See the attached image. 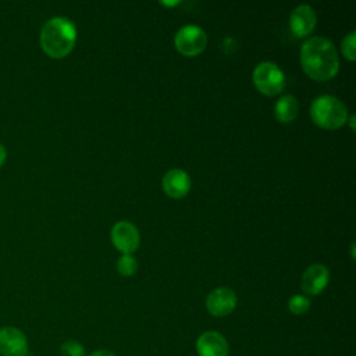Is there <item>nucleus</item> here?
<instances>
[{"label":"nucleus","instance_id":"39448f33","mask_svg":"<svg viewBox=\"0 0 356 356\" xmlns=\"http://www.w3.org/2000/svg\"><path fill=\"white\" fill-rule=\"evenodd\" d=\"M174 44L181 54L193 57L204 50L207 44V36L200 26L185 25L175 33Z\"/></svg>","mask_w":356,"mask_h":356},{"label":"nucleus","instance_id":"423d86ee","mask_svg":"<svg viewBox=\"0 0 356 356\" xmlns=\"http://www.w3.org/2000/svg\"><path fill=\"white\" fill-rule=\"evenodd\" d=\"M29 345L25 334L13 325L0 328V355L1 356H26Z\"/></svg>","mask_w":356,"mask_h":356},{"label":"nucleus","instance_id":"ddd939ff","mask_svg":"<svg viewBox=\"0 0 356 356\" xmlns=\"http://www.w3.org/2000/svg\"><path fill=\"white\" fill-rule=\"evenodd\" d=\"M298 110H299L298 100L292 95H284L277 100L274 106L275 118L282 124H288L293 121L295 117L298 115Z\"/></svg>","mask_w":356,"mask_h":356},{"label":"nucleus","instance_id":"20e7f679","mask_svg":"<svg viewBox=\"0 0 356 356\" xmlns=\"http://www.w3.org/2000/svg\"><path fill=\"white\" fill-rule=\"evenodd\" d=\"M253 83L261 93L274 96L284 89L285 75L277 64L263 61L253 71Z\"/></svg>","mask_w":356,"mask_h":356},{"label":"nucleus","instance_id":"0eeeda50","mask_svg":"<svg viewBox=\"0 0 356 356\" xmlns=\"http://www.w3.org/2000/svg\"><path fill=\"white\" fill-rule=\"evenodd\" d=\"M138 228L129 221H118L111 229V241L114 246L124 254H131L139 245Z\"/></svg>","mask_w":356,"mask_h":356},{"label":"nucleus","instance_id":"412c9836","mask_svg":"<svg viewBox=\"0 0 356 356\" xmlns=\"http://www.w3.org/2000/svg\"><path fill=\"white\" fill-rule=\"evenodd\" d=\"M355 243H352V246H350V256H352V259H355Z\"/></svg>","mask_w":356,"mask_h":356},{"label":"nucleus","instance_id":"f8f14e48","mask_svg":"<svg viewBox=\"0 0 356 356\" xmlns=\"http://www.w3.org/2000/svg\"><path fill=\"white\" fill-rule=\"evenodd\" d=\"M163 189L168 196L174 199L184 197L191 189V178L185 171L179 168L170 170L163 177Z\"/></svg>","mask_w":356,"mask_h":356},{"label":"nucleus","instance_id":"dca6fc26","mask_svg":"<svg viewBox=\"0 0 356 356\" xmlns=\"http://www.w3.org/2000/svg\"><path fill=\"white\" fill-rule=\"evenodd\" d=\"M342 53L343 56L349 60L353 61L355 60V50H356V33L350 32L349 35H346L342 39V44H341Z\"/></svg>","mask_w":356,"mask_h":356},{"label":"nucleus","instance_id":"6e6552de","mask_svg":"<svg viewBox=\"0 0 356 356\" xmlns=\"http://www.w3.org/2000/svg\"><path fill=\"white\" fill-rule=\"evenodd\" d=\"M236 306V295L232 289L220 286L211 291L206 299V307L216 317L228 316Z\"/></svg>","mask_w":356,"mask_h":356},{"label":"nucleus","instance_id":"7ed1b4c3","mask_svg":"<svg viewBox=\"0 0 356 356\" xmlns=\"http://www.w3.org/2000/svg\"><path fill=\"white\" fill-rule=\"evenodd\" d=\"M310 117L321 128L337 129L346 124L348 108L337 97L323 95L313 100L310 107Z\"/></svg>","mask_w":356,"mask_h":356},{"label":"nucleus","instance_id":"4468645a","mask_svg":"<svg viewBox=\"0 0 356 356\" xmlns=\"http://www.w3.org/2000/svg\"><path fill=\"white\" fill-rule=\"evenodd\" d=\"M136 267H138V263L131 254H122L117 261V270L124 277H129L135 274Z\"/></svg>","mask_w":356,"mask_h":356},{"label":"nucleus","instance_id":"f3484780","mask_svg":"<svg viewBox=\"0 0 356 356\" xmlns=\"http://www.w3.org/2000/svg\"><path fill=\"white\" fill-rule=\"evenodd\" d=\"M60 352L63 356H85V348L76 342V341H65L61 348Z\"/></svg>","mask_w":356,"mask_h":356},{"label":"nucleus","instance_id":"2eb2a0df","mask_svg":"<svg viewBox=\"0 0 356 356\" xmlns=\"http://www.w3.org/2000/svg\"><path fill=\"white\" fill-rule=\"evenodd\" d=\"M309 307H310V300L303 295H293L288 300V309L293 314H303L309 310Z\"/></svg>","mask_w":356,"mask_h":356},{"label":"nucleus","instance_id":"a211bd4d","mask_svg":"<svg viewBox=\"0 0 356 356\" xmlns=\"http://www.w3.org/2000/svg\"><path fill=\"white\" fill-rule=\"evenodd\" d=\"M89 356H115L113 352L110 350H106V349H99V350H95L92 352Z\"/></svg>","mask_w":356,"mask_h":356},{"label":"nucleus","instance_id":"9d476101","mask_svg":"<svg viewBox=\"0 0 356 356\" xmlns=\"http://www.w3.org/2000/svg\"><path fill=\"white\" fill-rule=\"evenodd\" d=\"M196 350L199 356H228L227 339L216 331H206L199 335L196 341Z\"/></svg>","mask_w":356,"mask_h":356},{"label":"nucleus","instance_id":"f257e3e1","mask_svg":"<svg viewBox=\"0 0 356 356\" xmlns=\"http://www.w3.org/2000/svg\"><path fill=\"white\" fill-rule=\"evenodd\" d=\"M300 63L305 72L316 81H328L337 75L339 60L331 40L314 36L307 39L300 49Z\"/></svg>","mask_w":356,"mask_h":356},{"label":"nucleus","instance_id":"aec40b11","mask_svg":"<svg viewBox=\"0 0 356 356\" xmlns=\"http://www.w3.org/2000/svg\"><path fill=\"white\" fill-rule=\"evenodd\" d=\"M353 122H355V117H353V115H350V118H349V124H350V128H352V129H355V124H353Z\"/></svg>","mask_w":356,"mask_h":356},{"label":"nucleus","instance_id":"f03ea898","mask_svg":"<svg viewBox=\"0 0 356 356\" xmlns=\"http://www.w3.org/2000/svg\"><path fill=\"white\" fill-rule=\"evenodd\" d=\"M75 40V25L65 17H53L42 26L40 46L53 58L65 57L72 50Z\"/></svg>","mask_w":356,"mask_h":356},{"label":"nucleus","instance_id":"1a4fd4ad","mask_svg":"<svg viewBox=\"0 0 356 356\" xmlns=\"http://www.w3.org/2000/svg\"><path fill=\"white\" fill-rule=\"evenodd\" d=\"M330 273L328 268L323 264L309 266L302 275V289L307 295H318L323 292L328 284Z\"/></svg>","mask_w":356,"mask_h":356},{"label":"nucleus","instance_id":"6ab92c4d","mask_svg":"<svg viewBox=\"0 0 356 356\" xmlns=\"http://www.w3.org/2000/svg\"><path fill=\"white\" fill-rule=\"evenodd\" d=\"M6 159H7V150H6V147L0 143V167L4 164Z\"/></svg>","mask_w":356,"mask_h":356},{"label":"nucleus","instance_id":"9b49d317","mask_svg":"<svg viewBox=\"0 0 356 356\" xmlns=\"http://www.w3.org/2000/svg\"><path fill=\"white\" fill-rule=\"evenodd\" d=\"M316 13L314 10L307 4H300L291 13L289 17V26L291 31L299 36H307L316 26Z\"/></svg>","mask_w":356,"mask_h":356}]
</instances>
